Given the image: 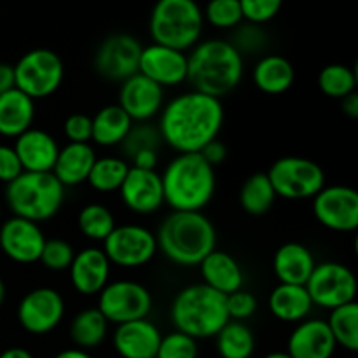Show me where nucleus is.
<instances>
[{
    "label": "nucleus",
    "mask_w": 358,
    "mask_h": 358,
    "mask_svg": "<svg viewBox=\"0 0 358 358\" xmlns=\"http://www.w3.org/2000/svg\"><path fill=\"white\" fill-rule=\"evenodd\" d=\"M117 192L126 208L136 215H152L164 205L161 175L156 170H138L129 166Z\"/></svg>",
    "instance_id": "nucleus-19"
},
{
    "label": "nucleus",
    "mask_w": 358,
    "mask_h": 358,
    "mask_svg": "<svg viewBox=\"0 0 358 358\" xmlns=\"http://www.w3.org/2000/svg\"><path fill=\"white\" fill-rule=\"evenodd\" d=\"M55 358H93V357H91L86 350L69 348V350H63V352H59Z\"/></svg>",
    "instance_id": "nucleus-52"
},
{
    "label": "nucleus",
    "mask_w": 358,
    "mask_h": 358,
    "mask_svg": "<svg viewBox=\"0 0 358 358\" xmlns=\"http://www.w3.org/2000/svg\"><path fill=\"white\" fill-rule=\"evenodd\" d=\"M215 346L222 358H250L255 352V336L245 322L229 320L215 336Z\"/></svg>",
    "instance_id": "nucleus-32"
},
{
    "label": "nucleus",
    "mask_w": 358,
    "mask_h": 358,
    "mask_svg": "<svg viewBox=\"0 0 358 358\" xmlns=\"http://www.w3.org/2000/svg\"><path fill=\"white\" fill-rule=\"evenodd\" d=\"M48 238L44 236L41 224L21 217H9L0 226V250L17 264L38 262L41 252Z\"/></svg>",
    "instance_id": "nucleus-16"
},
{
    "label": "nucleus",
    "mask_w": 358,
    "mask_h": 358,
    "mask_svg": "<svg viewBox=\"0 0 358 358\" xmlns=\"http://www.w3.org/2000/svg\"><path fill=\"white\" fill-rule=\"evenodd\" d=\"M276 198L301 201L313 199L325 187V171L315 161L301 156H283L268 170Z\"/></svg>",
    "instance_id": "nucleus-9"
},
{
    "label": "nucleus",
    "mask_w": 358,
    "mask_h": 358,
    "mask_svg": "<svg viewBox=\"0 0 358 358\" xmlns=\"http://www.w3.org/2000/svg\"><path fill=\"white\" fill-rule=\"evenodd\" d=\"M73 257H76V250L69 241L62 238H51V240H45L38 262L49 271L59 273L69 271Z\"/></svg>",
    "instance_id": "nucleus-40"
},
{
    "label": "nucleus",
    "mask_w": 358,
    "mask_h": 358,
    "mask_svg": "<svg viewBox=\"0 0 358 358\" xmlns=\"http://www.w3.org/2000/svg\"><path fill=\"white\" fill-rule=\"evenodd\" d=\"M203 17L208 24L219 30H231L243 21L240 0H208L203 10Z\"/></svg>",
    "instance_id": "nucleus-38"
},
{
    "label": "nucleus",
    "mask_w": 358,
    "mask_h": 358,
    "mask_svg": "<svg viewBox=\"0 0 358 358\" xmlns=\"http://www.w3.org/2000/svg\"><path fill=\"white\" fill-rule=\"evenodd\" d=\"M13 147L20 157L23 171H34V173L52 171L59 152V145L55 136L45 129L34 128V126L14 138Z\"/></svg>",
    "instance_id": "nucleus-23"
},
{
    "label": "nucleus",
    "mask_w": 358,
    "mask_h": 358,
    "mask_svg": "<svg viewBox=\"0 0 358 358\" xmlns=\"http://www.w3.org/2000/svg\"><path fill=\"white\" fill-rule=\"evenodd\" d=\"M161 145H163V138H161L159 129H157V126L149 124V122H135L131 129H129L128 136L124 138V142L121 143L122 152L129 159L136 152H140V150H159Z\"/></svg>",
    "instance_id": "nucleus-39"
},
{
    "label": "nucleus",
    "mask_w": 358,
    "mask_h": 358,
    "mask_svg": "<svg viewBox=\"0 0 358 358\" xmlns=\"http://www.w3.org/2000/svg\"><path fill=\"white\" fill-rule=\"evenodd\" d=\"M268 308L275 318L285 324H299L310 318L313 303L304 285L278 283L268 297Z\"/></svg>",
    "instance_id": "nucleus-27"
},
{
    "label": "nucleus",
    "mask_w": 358,
    "mask_h": 358,
    "mask_svg": "<svg viewBox=\"0 0 358 358\" xmlns=\"http://www.w3.org/2000/svg\"><path fill=\"white\" fill-rule=\"evenodd\" d=\"M152 358H156V357H152Z\"/></svg>",
    "instance_id": "nucleus-55"
},
{
    "label": "nucleus",
    "mask_w": 358,
    "mask_h": 358,
    "mask_svg": "<svg viewBox=\"0 0 358 358\" xmlns=\"http://www.w3.org/2000/svg\"><path fill=\"white\" fill-rule=\"evenodd\" d=\"M157 152L159 150H140L131 157V166L138 168V170H156L157 163H159V154Z\"/></svg>",
    "instance_id": "nucleus-48"
},
{
    "label": "nucleus",
    "mask_w": 358,
    "mask_h": 358,
    "mask_svg": "<svg viewBox=\"0 0 358 358\" xmlns=\"http://www.w3.org/2000/svg\"><path fill=\"white\" fill-rule=\"evenodd\" d=\"M226 308L229 320L243 322L250 318L257 311V299L252 292L240 289L236 292L226 296Z\"/></svg>",
    "instance_id": "nucleus-43"
},
{
    "label": "nucleus",
    "mask_w": 358,
    "mask_h": 358,
    "mask_svg": "<svg viewBox=\"0 0 358 358\" xmlns=\"http://www.w3.org/2000/svg\"><path fill=\"white\" fill-rule=\"evenodd\" d=\"M17 322L34 336L55 331L65 317V299L52 287H37L23 296L17 304Z\"/></svg>",
    "instance_id": "nucleus-13"
},
{
    "label": "nucleus",
    "mask_w": 358,
    "mask_h": 358,
    "mask_svg": "<svg viewBox=\"0 0 358 358\" xmlns=\"http://www.w3.org/2000/svg\"><path fill=\"white\" fill-rule=\"evenodd\" d=\"M317 261L306 245L289 241L275 252L273 271L280 283L289 285H306L308 278L313 273Z\"/></svg>",
    "instance_id": "nucleus-25"
},
{
    "label": "nucleus",
    "mask_w": 358,
    "mask_h": 358,
    "mask_svg": "<svg viewBox=\"0 0 358 358\" xmlns=\"http://www.w3.org/2000/svg\"><path fill=\"white\" fill-rule=\"evenodd\" d=\"M6 203L13 215L41 224L51 220L62 210L65 187L51 171H23L6 185Z\"/></svg>",
    "instance_id": "nucleus-6"
},
{
    "label": "nucleus",
    "mask_w": 358,
    "mask_h": 358,
    "mask_svg": "<svg viewBox=\"0 0 358 358\" xmlns=\"http://www.w3.org/2000/svg\"><path fill=\"white\" fill-rule=\"evenodd\" d=\"M108 322L98 308L79 311L70 322V339L80 350L98 348L108 334Z\"/></svg>",
    "instance_id": "nucleus-31"
},
{
    "label": "nucleus",
    "mask_w": 358,
    "mask_h": 358,
    "mask_svg": "<svg viewBox=\"0 0 358 358\" xmlns=\"http://www.w3.org/2000/svg\"><path fill=\"white\" fill-rule=\"evenodd\" d=\"M318 224L334 233H353L358 227V192L348 185H325L313 198Z\"/></svg>",
    "instance_id": "nucleus-14"
},
{
    "label": "nucleus",
    "mask_w": 358,
    "mask_h": 358,
    "mask_svg": "<svg viewBox=\"0 0 358 358\" xmlns=\"http://www.w3.org/2000/svg\"><path fill=\"white\" fill-rule=\"evenodd\" d=\"M101 250L112 266L121 269H136L149 264L157 250L156 234L140 224H122L105 238Z\"/></svg>",
    "instance_id": "nucleus-10"
},
{
    "label": "nucleus",
    "mask_w": 358,
    "mask_h": 358,
    "mask_svg": "<svg viewBox=\"0 0 358 358\" xmlns=\"http://www.w3.org/2000/svg\"><path fill=\"white\" fill-rule=\"evenodd\" d=\"M264 358H292L287 352H271L268 353Z\"/></svg>",
    "instance_id": "nucleus-53"
},
{
    "label": "nucleus",
    "mask_w": 358,
    "mask_h": 358,
    "mask_svg": "<svg viewBox=\"0 0 358 358\" xmlns=\"http://www.w3.org/2000/svg\"><path fill=\"white\" fill-rule=\"evenodd\" d=\"M157 250L180 268H198L217 248V229L203 212H171L156 233Z\"/></svg>",
    "instance_id": "nucleus-3"
},
{
    "label": "nucleus",
    "mask_w": 358,
    "mask_h": 358,
    "mask_svg": "<svg viewBox=\"0 0 358 358\" xmlns=\"http://www.w3.org/2000/svg\"><path fill=\"white\" fill-rule=\"evenodd\" d=\"M77 227L90 241H101L114 231L115 217L103 203H87L77 215Z\"/></svg>",
    "instance_id": "nucleus-36"
},
{
    "label": "nucleus",
    "mask_w": 358,
    "mask_h": 358,
    "mask_svg": "<svg viewBox=\"0 0 358 358\" xmlns=\"http://www.w3.org/2000/svg\"><path fill=\"white\" fill-rule=\"evenodd\" d=\"M203 156V159L206 161V163L210 164V166H219V164H222L224 161H226L227 157V147L224 145L222 142H220L219 138L212 140V142L206 143L205 147L201 149V152H199Z\"/></svg>",
    "instance_id": "nucleus-47"
},
{
    "label": "nucleus",
    "mask_w": 358,
    "mask_h": 358,
    "mask_svg": "<svg viewBox=\"0 0 358 358\" xmlns=\"http://www.w3.org/2000/svg\"><path fill=\"white\" fill-rule=\"evenodd\" d=\"M240 206L248 215H264L273 208L276 201V192L266 173H254L241 184Z\"/></svg>",
    "instance_id": "nucleus-33"
},
{
    "label": "nucleus",
    "mask_w": 358,
    "mask_h": 358,
    "mask_svg": "<svg viewBox=\"0 0 358 358\" xmlns=\"http://www.w3.org/2000/svg\"><path fill=\"white\" fill-rule=\"evenodd\" d=\"M241 55H254V52L261 51L266 44V35L261 30L259 24L247 23L236 31L234 41H229Z\"/></svg>",
    "instance_id": "nucleus-44"
},
{
    "label": "nucleus",
    "mask_w": 358,
    "mask_h": 358,
    "mask_svg": "<svg viewBox=\"0 0 358 358\" xmlns=\"http://www.w3.org/2000/svg\"><path fill=\"white\" fill-rule=\"evenodd\" d=\"M170 320L175 331L192 339H210L229 322L226 296L205 283H194L178 290L170 306Z\"/></svg>",
    "instance_id": "nucleus-5"
},
{
    "label": "nucleus",
    "mask_w": 358,
    "mask_h": 358,
    "mask_svg": "<svg viewBox=\"0 0 358 358\" xmlns=\"http://www.w3.org/2000/svg\"><path fill=\"white\" fill-rule=\"evenodd\" d=\"M14 87V66L9 63H0V94Z\"/></svg>",
    "instance_id": "nucleus-49"
},
{
    "label": "nucleus",
    "mask_w": 358,
    "mask_h": 358,
    "mask_svg": "<svg viewBox=\"0 0 358 358\" xmlns=\"http://www.w3.org/2000/svg\"><path fill=\"white\" fill-rule=\"evenodd\" d=\"M327 322L334 341L348 352L358 350V304L357 301L329 311Z\"/></svg>",
    "instance_id": "nucleus-35"
},
{
    "label": "nucleus",
    "mask_w": 358,
    "mask_h": 358,
    "mask_svg": "<svg viewBox=\"0 0 358 358\" xmlns=\"http://www.w3.org/2000/svg\"><path fill=\"white\" fill-rule=\"evenodd\" d=\"M201 273L203 283L210 289L217 290L222 296L236 292L243 289L245 273L240 262L231 254L224 250H213L212 254L206 255L198 266Z\"/></svg>",
    "instance_id": "nucleus-24"
},
{
    "label": "nucleus",
    "mask_w": 358,
    "mask_h": 358,
    "mask_svg": "<svg viewBox=\"0 0 358 358\" xmlns=\"http://www.w3.org/2000/svg\"><path fill=\"white\" fill-rule=\"evenodd\" d=\"M35 101L23 91L13 90L0 94V136L17 138L35 121Z\"/></svg>",
    "instance_id": "nucleus-28"
},
{
    "label": "nucleus",
    "mask_w": 358,
    "mask_h": 358,
    "mask_svg": "<svg viewBox=\"0 0 358 358\" xmlns=\"http://www.w3.org/2000/svg\"><path fill=\"white\" fill-rule=\"evenodd\" d=\"M341 108H343V112L348 115V117H352V119L358 117V93L357 91L355 93H352V94H348V96L343 98Z\"/></svg>",
    "instance_id": "nucleus-50"
},
{
    "label": "nucleus",
    "mask_w": 358,
    "mask_h": 358,
    "mask_svg": "<svg viewBox=\"0 0 358 358\" xmlns=\"http://www.w3.org/2000/svg\"><path fill=\"white\" fill-rule=\"evenodd\" d=\"M21 173H23V166L14 147L0 143V182L7 185Z\"/></svg>",
    "instance_id": "nucleus-46"
},
{
    "label": "nucleus",
    "mask_w": 358,
    "mask_h": 358,
    "mask_svg": "<svg viewBox=\"0 0 358 358\" xmlns=\"http://www.w3.org/2000/svg\"><path fill=\"white\" fill-rule=\"evenodd\" d=\"M243 76L245 56L229 41H199L187 55V83L199 93L220 100L240 86Z\"/></svg>",
    "instance_id": "nucleus-2"
},
{
    "label": "nucleus",
    "mask_w": 358,
    "mask_h": 358,
    "mask_svg": "<svg viewBox=\"0 0 358 358\" xmlns=\"http://www.w3.org/2000/svg\"><path fill=\"white\" fill-rule=\"evenodd\" d=\"M161 184L171 212H203L215 196L217 173L199 152L177 154L164 168Z\"/></svg>",
    "instance_id": "nucleus-4"
},
{
    "label": "nucleus",
    "mask_w": 358,
    "mask_h": 358,
    "mask_svg": "<svg viewBox=\"0 0 358 358\" xmlns=\"http://www.w3.org/2000/svg\"><path fill=\"white\" fill-rule=\"evenodd\" d=\"M110 268L107 255L98 247H86L76 252L69 268L70 283L80 296H98L110 282Z\"/></svg>",
    "instance_id": "nucleus-20"
},
{
    "label": "nucleus",
    "mask_w": 358,
    "mask_h": 358,
    "mask_svg": "<svg viewBox=\"0 0 358 358\" xmlns=\"http://www.w3.org/2000/svg\"><path fill=\"white\" fill-rule=\"evenodd\" d=\"M243 20L252 24H264L275 20L283 6V0H240Z\"/></svg>",
    "instance_id": "nucleus-42"
},
{
    "label": "nucleus",
    "mask_w": 358,
    "mask_h": 358,
    "mask_svg": "<svg viewBox=\"0 0 358 358\" xmlns=\"http://www.w3.org/2000/svg\"><path fill=\"white\" fill-rule=\"evenodd\" d=\"M205 17L196 0H157L150 10L149 31L154 44L187 52L201 41Z\"/></svg>",
    "instance_id": "nucleus-7"
},
{
    "label": "nucleus",
    "mask_w": 358,
    "mask_h": 358,
    "mask_svg": "<svg viewBox=\"0 0 358 358\" xmlns=\"http://www.w3.org/2000/svg\"><path fill=\"white\" fill-rule=\"evenodd\" d=\"M157 117L163 143L178 154L201 152L206 143L219 138L224 105L219 98L191 90L166 101Z\"/></svg>",
    "instance_id": "nucleus-1"
},
{
    "label": "nucleus",
    "mask_w": 358,
    "mask_h": 358,
    "mask_svg": "<svg viewBox=\"0 0 358 358\" xmlns=\"http://www.w3.org/2000/svg\"><path fill=\"white\" fill-rule=\"evenodd\" d=\"M0 358H34L28 350L20 348V346H13V348H7L0 353Z\"/></svg>",
    "instance_id": "nucleus-51"
},
{
    "label": "nucleus",
    "mask_w": 358,
    "mask_h": 358,
    "mask_svg": "<svg viewBox=\"0 0 358 358\" xmlns=\"http://www.w3.org/2000/svg\"><path fill=\"white\" fill-rule=\"evenodd\" d=\"M166 103V93L161 86L142 73L122 80L117 94V105L133 122H149L161 114Z\"/></svg>",
    "instance_id": "nucleus-17"
},
{
    "label": "nucleus",
    "mask_w": 358,
    "mask_h": 358,
    "mask_svg": "<svg viewBox=\"0 0 358 358\" xmlns=\"http://www.w3.org/2000/svg\"><path fill=\"white\" fill-rule=\"evenodd\" d=\"M129 171V163L121 156L96 157L87 177V184L96 192H117Z\"/></svg>",
    "instance_id": "nucleus-34"
},
{
    "label": "nucleus",
    "mask_w": 358,
    "mask_h": 358,
    "mask_svg": "<svg viewBox=\"0 0 358 358\" xmlns=\"http://www.w3.org/2000/svg\"><path fill=\"white\" fill-rule=\"evenodd\" d=\"M14 66V87L31 100L52 96L65 79V63L55 51L45 48L31 49Z\"/></svg>",
    "instance_id": "nucleus-8"
},
{
    "label": "nucleus",
    "mask_w": 358,
    "mask_h": 358,
    "mask_svg": "<svg viewBox=\"0 0 358 358\" xmlns=\"http://www.w3.org/2000/svg\"><path fill=\"white\" fill-rule=\"evenodd\" d=\"M161 338L163 334L157 325L149 318H142L115 325L112 345L121 358H152L159 348Z\"/></svg>",
    "instance_id": "nucleus-22"
},
{
    "label": "nucleus",
    "mask_w": 358,
    "mask_h": 358,
    "mask_svg": "<svg viewBox=\"0 0 358 358\" xmlns=\"http://www.w3.org/2000/svg\"><path fill=\"white\" fill-rule=\"evenodd\" d=\"M143 45L129 34L108 35L96 49L94 70L110 83H122L138 73L140 52Z\"/></svg>",
    "instance_id": "nucleus-15"
},
{
    "label": "nucleus",
    "mask_w": 358,
    "mask_h": 358,
    "mask_svg": "<svg viewBox=\"0 0 358 358\" xmlns=\"http://www.w3.org/2000/svg\"><path fill=\"white\" fill-rule=\"evenodd\" d=\"M156 358H198V341L173 331L161 338Z\"/></svg>",
    "instance_id": "nucleus-41"
},
{
    "label": "nucleus",
    "mask_w": 358,
    "mask_h": 358,
    "mask_svg": "<svg viewBox=\"0 0 358 358\" xmlns=\"http://www.w3.org/2000/svg\"><path fill=\"white\" fill-rule=\"evenodd\" d=\"M96 308L108 324L121 325L149 317L152 311V296L142 283L133 280H115L108 282L98 294Z\"/></svg>",
    "instance_id": "nucleus-11"
},
{
    "label": "nucleus",
    "mask_w": 358,
    "mask_h": 358,
    "mask_svg": "<svg viewBox=\"0 0 358 358\" xmlns=\"http://www.w3.org/2000/svg\"><path fill=\"white\" fill-rule=\"evenodd\" d=\"M138 73L163 90L187 83V52L161 44L143 45L140 52Z\"/></svg>",
    "instance_id": "nucleus-18"
},
{
    "label": "nucleus",
    "mask_w": 358,
    "mask_h": 358,
    "mask_svg": "<svg viewBox=\"0 0 358 358\" xmlns=\"http://www.w3.org/2000/svg\"><path fill=\"white\" fill-rule=\"evenodd\" d=\"M336 348L334 336L322 318H306L296 324L287 341V353L292 358H332Z\"/></svg>",
    "instance_id": "nucleus-21"
},
{
    "label": "nucleus",
    "mask_w": 358,
    "mask_h": 358,
    "mask_svg": "<svg viewBox=\"0 0 358 358\" xmlns=\"http://www.w3.org/2000/svg\"><path fill=\"white\" fill-rule=\"evenodd\" d=\"M304 287L313 306L322 310L331 311L343 304L353 303L357 297L355 273L341 262H317Z\"/></svg>",
    "instance_id": "nucleus-12"
},
{
    "label": "nucleus",
    "mask_w": 358,
    "mask_h": 358,
    "mask_svg": "<svg viewBox=\"0 0 358 358\" xmlns=\"http://www.w3.org/2000/svg\"><path fill=\"white\" fill-rule=\"evenodd\" d=\"M91 122H93L91 142L100 147L121 145L126 136H128L131 126L135 124L117 103L101 107L91 117Z\"/></svg>",
    "instance_id": "nucleus-30"
},
{
    "label": "nucleus",
    "mask_w": 358,
    "mask_h": 358,
    "mask_svg": "<svg viewBox=\"0 0 358 358\" xmlns=\"http://www.w3.org/2000/svg\"><path fill=\"white\" fill-rule=\"evenodd\" d=\"M6 294H7V290H6V283H3V280L0 278V308H2L3 301H6Z\"/></svg>",
    "instance_id": "nucleus-54"
},
{
    "label": "nucleus",
    "mask_w": 358,
    "mask_h": 358,
    "mask_svg": "<svg viewBox=\"0 0 358 358\" xmlns=\"http://www.w3.org/2000/svg\"><path fill=\"white\" fill-rule=\"evenodd\" d=\"M318 87L329 98L343 100L357 91V73L343 63H331L318 73Z\"/></svg>",
    "instance_id": "nucleus-37"
},
{
    "label": "nucleus",
    "mask_w": 358,
    "mask_h": 358,
    "mask_svg": "<svg viewBox=\"0 0 358 358\" xmlns=\"http://www.w3.org/2000/svg\"><path fill=\"white\" fill-rule=\"evenodd\" d=\"M96 157L91 143H66L65 147H59L51 173L65 189L76 187L87 182Z\"/></svg>",
    "instance_id": "nucleus-26"
},
{
    "label": "nucleus",
    "mask_w": 358,
    "mask_h": 358,
    "mask_svg": "<svg viewBox=\"0 0 358 358\" xmlns=\"http://www.w3.org/2000/svg\"><path fill=\"white\" fill-rule=\"evenodd\" d=\"M296 69L282 55H266L252 70V83L264 94H283L294 86Z\"/></svg>",
    "instance_id": "nucleus-29"
},
{
    "label": "nucleus",
    "mask_w": 358,
    "mask_h": 358,
    "mask_svg": "<svg viewBox=\"0 0 358 358\" xmlns=\"http://www.w3.org/2000/svg\"><path fill=\"white\" fill-rule=\"evenodd\" d=\"M63 133H65L69 143H90L91 135H93V122L86 114H72L66 117L63 124Z\"/></svg>",
    "instance_id": "nucleus-45"
}]
</instances>
